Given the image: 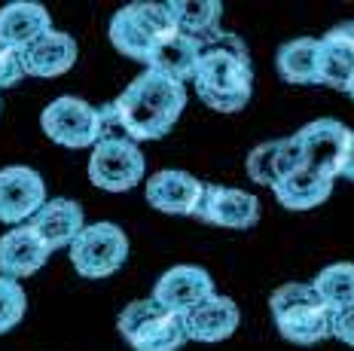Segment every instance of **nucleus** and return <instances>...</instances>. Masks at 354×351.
I'll list each match as a JSON object with an SVG mask.
<instances>
[{"instance_id":"3","label":"nucleus","mask_w":354,"mask_h":351,"mask_svg":"<svg viewBox=\"0 0 354 351\" xmlns=\"http://www.w3.org/2000/svg\"><path fill=\"white\" fill-rule=\"evenodd\" d=\"M278 333L293 345H318L333 336V312L321 303L312 281H287L269 296Z\"/></svg>"},{"instance_id":"30","label":"nucleus","mask_w":354,"mask_h":351,"mask_svg":"<svg viewBox=\"0 0 354 351\" xmlns=\"http://www.w3.org/2000/svg\"><path fill=\"white\" fill-rule=\"evenodd\" d=\"M348 98H351V101H354V86H351V92H348Z\"/></svg>"},{"instance_id":"7","label":"nucleus","mask_w":354,"mask_h":351,"mask_svg":"<svg viewBox=\"0 0 354 351\" xmlns=\"http://www.w3.org/2000/svg\"><path fill=\"white\" fill-rule=\"evenodd\" d=\"M147 159L141 147L125 135L101 137L88 159V180L104 193H129L144 180Z\"/></svg>"},{"instance_id":"16","label":"nucleus","mask_w":354,"mask_h":351,"mask_svg":"<svg viewBox=\"0 0 354 351\" xmlns=\"http://www.w3.org/2000/svg\"><path fill=\"white\" fill-rule=\"evenodd\" d=\"M28 226L49 245V251H62V247H71L73 238L86 229V217H83V205L73 199H46L40 211L28 220Z\"/></svg>"},{"instance_id":"14","label":"nucleus","mask_w":354,"mask_h":351,"mask_svg":"<svg viewBox=\"0 0 354 351\" xmlns=\"http://www.w3.org/2000/svg\"><path fill=\"white\" fill-rule=\"evenodd\" d=\"M318 86L351 92L354 86V21H342L318 40Z\"/></svg>"},{"instance_id":"10","label":"nucleus","mask_w":354,"mask_h":351,"mask_svg":"<svg viewBox=\"0 0 354 351\" xmlns=\"http://www.w3.org/2000/svg\"><path fill=\"white\" fill-rule=\"evenodd\" d=\"M46 205V184L28 165L0 168V223H25Z\"/></svg>"},{"instance_id":"28","label":"nucleus","mask_w":354,"mask_h":351,"mask_svg":"<svg viewBox=\"0 0 354 351\" xmlns=\"http://www.w3.org/2000/svg\"><path fill=\"white\" fill-rule=\"evenodd\" d=\"M333 339L354 348V309H345V312L333 314Z\"/></svg>"},{"instance_id":"15","label":"nucleus","mask_w":354,"mask_h":351,"mask_svg":"<svg viewBox=\"0 0 354 351\" xmlns=\"http://www.w3.org/2000/svg\"><path fill=\"white\" fill-rule=\"evenodd\" d=\"M211 294H217V290L202 266H174L153 284V299L174 314H187Z\"/></svg>"},{"instance_id":"17","label":"nucleus","mask_w":354,"mask_h":351,"mask_svg":"<svg viewBox=\"0 0 354 351\" xmlns=\"http://www.w3.org/2000/svg\"><path fill=\"white\" fill-rule=\"evenodd\" d=\"M183 324H187V336L193 342H223L239 330L241 312L235 299L211 294L183 314Z\"/></svg>"},{"instance_id":"2","label":"nucleus","mask_w":354,"mask_h":351,"mask_svg":"<svg viewBox=\"0 0 354 351\" xmlns=\"http://www.w3.org/2000/svg\"><path fill=\"white\" fill-rule=\"evenodd\" d=\"M183 107H187V89L183 83L144 70L129 83L120 98L113 101L116 126L131 141H159L177 126Z\"/></svg>"},{"instance_id":"20","label":"nucleus","mask_w":354,"mask_h":351,"mask_svg":"<svg viewBox=\"0 0 354 351\" xmlns=\"http://www.w3.org/2000/svg\"><path fill=\"white\" fill-rule=\"evenodd\" d=\"M77 55H80V46L77 40L71 37L68 31H49L43 34L40 40H34L31 46L21 53V61H25V74L28 77H40V79H49V77H62L77 64Z\"/></svg>"},{"instance_id":"21","label":"nucleus","mask_w":354,"mask_h":351,"mask_svg":"<svg viewBox=\"0 0 354 351\" xmlns=\"http://www.w3.org/2000/svg\"><path fill=\"white\" fill-rule=\"evenodd\" d=\"M198 49H202V43L177 31L174 37H168L165 43H159L144 64H147V70L174 79V83H189V79L196 77Z\"/></svg>"},{"instance_id":"1","label":"nucleus","mask_w":354,"mask_h":351,"mask_svg":"<svg viewBox=\"0 0 354 351\" xmlns=\"http://www.w3.org/2000/svg\"><path fill=\"white\" fill-rule=\"evenodd\" d=\"M193 86L202 98L217 113H239L248 107L254 95V64L245 40L232 31H220L198 49V64Z\"/></svg>"},{"instance_id":"5","label":"nucleus","mask_w":354,"mask_h":351,"mask_svg":"<svg viewBox=\"0 0 354 351\" xmlns=\"http://www.w3.org/2000/svg\"><path fill=\"white\" fill-rule=\"evenodd\" d=\"M110 43L120 49L122 55L147 61L150 53L177 34V25L171 19L168 3H153V0H135V3L122 6L113 19H110Z\"/></svg>"},{"instance_id":"29","label":"nucleus","mask_w":354,"mask_h":351,"mask_svg":"<svg viewBox=\"0 0 354 351\" xmlns=\"http://www.w3.org/2000/svg\"><path fill=\"white\" fill-rule=\"evenodd\" d=\"M339 178H345L354 184V131H351V144H348V153H345V165H342V174H339Z\"/></svg>"},{"instance_id":"9","label":"nucleus","mask_w":354,"mask_h":351,"mask_svg":"<svg viewBox=\"0 0 354 351\" xmlns=\"http://www.w3.org/2000/svg\"><path fill=\"white\" fill-rule=\"evenodd\" d=\"M299 150H302V168L321 174V178L336 180L342 174L345 153L351 144V129L339 120H315L297 131Z\"/></svg>"},{"instance_id":"12","label":"nucleus","mask_w":354,"mask_h":351,"mask_svg":"<svg viewBox=\"0 0 354 351\" xmlns=\"http://www.w3.org/2000/svg\"><path fill=\"white\" fill-rule=\"evenodd\" d=\"M202 193H205L202 180L193 178L189 171H177V168L156 171L147 180V205L153 211H162V214L196 217Z\"/></svg>"},{"instance_id":"23","label":"nucleus","mask_w":354,"mask_h":351,"mask_svg":"<svg viewBox=\"0 0 354 351\" xmlns=\"http://www.w3.org/2000/svg\"><path fill=\"white\" fill-rule=\"evenodd\" d=\"M275 68L284 83L293 86H318V40L297 37L278 46Z\"/></svg>"},{"instance_id":"18","label":"nucleus","mask_w":354,"mask_h":351,"mask_svg":"<svg viewBox=\"0 0 354 351\" xmlns=\"http://www.w3.org/2000/svg\"><path fill=\"white\" fill-rule=\"evenodd\" d=\"M53 257L49 245L43 241L31 226H16L6 236H0V275L6 278H28L40 272L46 260Z\"/></svg>"},{"instance_id":"6","label":"nucleus","mask_w":354,"mask_h":351,"mask_svg":"<svg viewBox=\"0 0 354 351\" xmlns=\"http://www.w3.org/2000/svg\"><path fill=\"white\" fill-rule=\"evenodd\" d=\"M116 327L131 351H180L189 342L183 314L168 312L153 296L125 305Z\"/></svg>"},{"instance_id":"25","label":"nucleus","mask_w":354,"mask_h":351,"mask_svg":"<svg viewBox=\"0 0 354 351\" xmlns=\"http://www.w3.org/2000/svg\"><path fill=\"white\" fill-rule=\"evenodd\" d=\"M312 287L333 314L354 309V263H333L315 275Z\"/></svg>"},{"instance_id":"4","label":"nucleus","mask_w":354,"mask_h":351,"mask_svg":"<svg viewBox=\"0 0 354 351\" xmlns=\"http://www.w3.org/2000/svg\"><path fill=\"white\" fill-rule=\"evenodd\" d=\"M110 126H116L113 104L107 107H92L83 98L62 95V98L49 101L40 113V129L49 141L62 144V147L80 150V147H95L101 137H110ZM120 129V126H116Z\"/></svg>"},{"instance_id":"13","label":"nucleus","mask_w":354,"mask_h":351,"mask_svg":"<svg viewBox=\"0 0 354 351\" xmlns=\"http://www.w3.org/2000/svg\"><path fill=\"white\" fill-rule=\"evenodd\" d=\"M302 168V150H299V137H278V141H266L257 144L245 159V171L254 184L275 189L281 180H287L293 171Z\"/></svg>"},{"instance_id":"19","label":"nucleus","mask_w":354,"mask_h":351,"mask_svg":"<svg viewBox=\"0 0 354 351\" xmlns=\"http://www.w3.org/2000/svg\"><path fill=\"white\" fill-rule=\"evenodd\" d=\"M53 31V16L37 0H12L0 10V43L25 53L34 40Z\"/></svg>"},{"instance_id":"8","label":"nucleus","mask_w":354,"mask_h":351,"mask_svg":"<svg viewBox=\"0 0 354 351\" xmlns=\"http://www.w3.org/2000/svg\"><path fill=\"white\" fill-rule=\"evenodd\" d=\"M68 251L71 266L83 278H107L129 260V236L116 223H88Z\"/></svg>"},{"instance_id":"24","label":"nucleus","mask_w":354,"mask_h":351,"mask_svg":"<svg viewBox=\"0 0 354 351\" xmlns=\"http://www.w3.org/2000/svg\"><path fill=\"white\" fill-rule=\"evenodd\" d=\"M168 10H171L177 31L198 43L211 40L214 34L223 31L220 28V16H223V3L220 0H171Z\"/></svg>"},{"instance_id":"22","label":"nucleus","mask_w":354,"mask_h":351,"mask_svg":"<svg viewBox=\"0 0 354 351\" xmlns=\"http://www.w3.org/2000/svg\"><path fill=\"white\" fill-rule=\"evenodd\" d=\"M272 193H275L278 205L287 211H312L330 199L333 180L321 178V174L308 171V168H299V171H293L287 180H281Z\"/></svg>"},{"instance_id":"27","label":"nucleus","mask_w":354,"mask_h":351,"mask_svg":"<svg viewBox=\"0 0 354 351\" xmlns=\"http://www.w3.org/2000/svg\"><path fill=\"white\" fill-rule=\"evenodd\" d=\"M25 74V61H21V53L6 43H0V89H10L16 86Z\"/></svg>"},{"instance_id":"11","label":"nucleus","mask_w":354,"mask_h":351,"mask_svg":"<svg viewBox=\"0 0 354 351\" xmlns=\"http://www.w3.org/2000/svg\"><path fill=\"white\" fill-rule=\"evenodd\" d=\"M196 217L202 223L220 226V229H250L260 220V199L235 187L205 184Z\"/></svg>"},{"instance_id":"26","label":"nucleus","mask_w":354,"mask_h":351,"mask_svg":"<svg viewBox=\"0 0 354 351\" xmlns=\"http://www.w3.org/2000/svg\"><path fill=\"white\" fill-rule=\"evenodd\" d=\"M28 309V294L16 278L0 275V336L21 324Z\"/></svg>"}]
</instances>
